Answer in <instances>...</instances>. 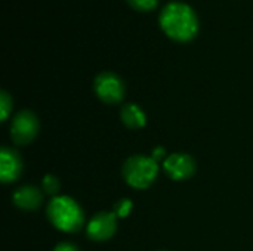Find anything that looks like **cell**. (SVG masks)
Listing matches in <instances>:
<instances>
[{"mask_svg": "<svg viewBox=\"0 0 253 251\" xmlns=\"http://www.w3.org/2000/svg\"><path fill=\"white\" fill-rule=\"evenodd\" d=\"M159 22L162 30L176 41H190L199 33V16L185 1L172 0L160 12Z\"/></svg>", "mask_w": 253, "mask_h": 251, "instance_id": "cell-1", "label": "cell"}, {"mask_svg": "<svg viewBox=\"0 0 253 251\" xmlns=\"http://www.w3.org/2000/svg\"><path fill=\"white\" fill-rule=\"evenodd\" d=\"M50 223L62 232H77L84 222L83 210L70 197H55L47 206Z\"/></svg>", "mask_w": 253, "mask_h": 251, "instance_id": "cell-2", "label": "cell"}, {"mask_svg": "<svg viewBox=\"0 0 253 251\" xmlns=\"http://www.w3.org/2000/svg\"><path fill=\"white\" fill-rule=\"evenodd\" d=\"M159 167L157 161L150 157L135 155L130 157L123 166V176L132 188L145 189L148 188L157 178Z\"/></svg>", "mask_w": 253, "mask_h": 251, "instance_id": "cell-3", "label": "cell"}, {"mask_svg": "<svg viewBox=\"0 0 253 251\" xmlns=\"http://www.w3.org/2000/svg\"><path fill=\"white\" fill-rule=\"evenodd\" d=\"M93 89L98 98L105 104H117L125 98V83L111 71L99 72L95 77Z\"/></svg>", "mask_w": 253, "mask_h": 251, "instance_id": "cell-4", "label": "cell"}, {"mask_svg": "<svg viewBox=\"0 0 253 251\" xmlns=\"http://www.w3.org/2000/svg\"><path fill=\"white\" fill-rule=\"evenodd\" d=\"M39 132L37 117L31 111H21L15 115L10 124V138L18 145L30 143Z\"/></svg>", "mask_w": 253, "mask_h": 251, "instance_id": "cell-5", "label": "cell"}, {"mask_svg": "<svg viewBox=\"0 0 253 251\" xmlns=\"http://www.w3.org/2000/svg\"><path fill=\"white\" fill-rule=\"evenodd\" d=\"M117 229V216L114 213H98L87 225V237L93 241L110 240Z\"/></svg>", "mask_w": 253, "mask_h": 251, "instance_id": "cell-6", "label": "cell"}, {"mask_svg": "<svg viewBox=\"0 0 253 251\" xmlns=\"http://www.w3.org/2000/svg\"><path fill=\"white\" fill-rule=\"evenodd\" d=\"M165 170L173 180H185L196 172V161L188 154H172L165 160Z\"/></svg>", "mask_w": 253, "mask_h": 251, "instance_id": "cell-7", "label": "cell"}, {"mask_svg": "<svg viewBox=\"0 0 253 251\" xmlns=\"http://www.w3.org/2000/svg\"><path fill=\"white\" fill-rule=\"evenodd\" d=\"M22 172V161L16 151L10 148H1L0 151V176L4 183L13 182Z\"/></svg>", "mask_w": 253, "mask_h": 251, "instance_id": "cell-8", "label": "cell"}, {"mask_svg": "<svg viewBox=\"0 0 253 251\" xmlns=\"http://www.w3.org/2000/svg\"><path fill=\"white\" fill-rule=\"evenodd\" d=\"M42 192L34 186H22L13 194L15 204L22 210H34L42 204Z\"/></svg>", "mask_w": 253, "mask_h": 251, "instance_id": "cell-9", "label": "cell"}, {"mask_svg": "<svg viewBox=\"0 0 253 251\" xmlns=\"http://www.w3.org/2000/svg\"><path fill=\"white\" fill-rule=\"evenodd\" d=\"M120 115H122V120L126 124V127L133 129V130L144 127L145 123H147L145 112L136 104H129V105L123 107Z\"/></svg>", "mask_w": 253, "mask_h": 251, "instance_id": "cell-10", "label": "cell"}, {"mask_svg": "<svg viewBox=\"0 0 253 251\" xmlns=\"http://www.w3.org/2000/svg\"><path fill=\"white\" fill-rule=\"evenodd\" d=\"M127 3L136 10L147 12V10H153L159 4V0H127Z\"/></svg>", "mask_w": 253, "mask_h": 251, "instance_id": "cell-11", "label": "cell"}, {"mask_svg": "<svg viewBox=\"0 0 253 251\" xmlns=\"http://www.w3.org/2000/svg\"><path fill=\"white\" fill-rule=\"evenodd\" d=\"M43 189L49 195H55L59 191V180L55 176H52V175L44 176V179H43Z\"/></svg>", "mask_w": 253, "mask_h": 251, "instance_id": "cell-12", "label": "cell"}, {"mask_svg": "<svg viewBox=\"0 0 253 251\" xmlns=\"http://www.w3.org/2000/svg\"><path fill=\"white\" fill-rule=\"evenodd\" d=\"M132 212V201L130 200H120L114 206V215L117 217H126Z\"/></svg>", "mask_w": 253, "mask_h": 251, "instance_id": "cell-13", "label": "cell"}, {"mask_svg": "<svg viewBox=\"0 0 253 251\" xmlns=\"http://www.w3.org/2000/svg\"><path fill=\"white\" fill-rule=\"evenodd\" d=\"M0 112H1V120L4 121L10 112V108H12V98L9 96V93H6L4 90L0 93Z\"/></svg>", "mask_w": 253, "mask_h": 251, "instance_id": "cell-14", "label": "cell"}, {"mask_svg": "<svg viewBox=\"0 0 253 251\" xmlns=\"http://www.w3.org/2000/svg\"><path fill=\"white\" fill-rule=\"evenodd\" d=\"M53 251H79V249L76 246L70 244V243H62V244L56 246Z\"/></svg>", "mask_w": 253, "mask_h": 251, "instance_id": "cell-15", "label": "cell"}]
</instances>
